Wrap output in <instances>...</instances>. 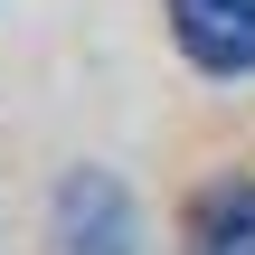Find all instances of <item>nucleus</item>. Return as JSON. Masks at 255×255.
Here are the masks:
<instances>
[{"instance_id": "nucleus-1", "label": "nucleus", "mask_w": 255, "mask_h": 255, "mask_svg": "<svg viewBox=\"0 0 255 255\" xmlns=\"http://www.w3.org/2000/svg\"><path fill=\"white\" fill-rule=\"evenodd\" d=\"M47 237L57 255H142V218H132V189L114 170H66L57 199H47Z\"/></svg>"}, {"instance_id": "nucleus-2", "label": "nucleus", "mask_w": 255, "mask_h": 255, "mask_svg": "<svg viewBox=\"0 0 255 255\" xmlns=\"http://www.w3.org/2000/svg\"><path fill=\"white\" fill-rule=\"evenodd\" d=\"M161 19L199 76H255V0H161Z\"/></svg>"}, {"instance_id": "nucleus-3", "label": "nucleus", "mask_w": 255, "mask_h": 255, "mask_svg": "<svg viewBox=\"0 0 255 255\" xmlns=\"http://www.w3.org/2000/svg\"><path fill=\"white\" fill-rule=\"evenodd\" d=\"M180 237L189 255H255V180H208L199 199H189V218H180Z\"/></svg>"}]
</instances>
